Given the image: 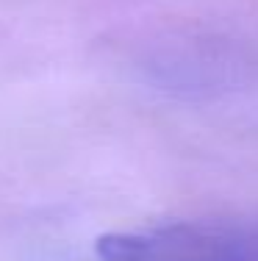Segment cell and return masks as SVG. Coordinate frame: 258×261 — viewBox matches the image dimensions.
Returning <instances> with one entry per match:
<instances>
[{
    "mask_svg": "<svg viewBox=\"0 0 258 261\" xmlns=\"http://www.w3.org/2000/svg\"><path fill=\"white\" fill-rule=\"evenodd\" d=\"M100 261H258V220H189L97 239Z\"/></svg>",
    "mask_w": 258,
    "mask_h": 261,
    "instance_id": "6da1fadb",
    "label": "cell"
}]
</instances>
